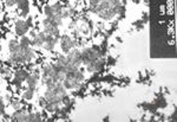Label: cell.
Instances as JSON below:
<instances>
[{
	"mask_svg": "<svg viewBox=\"0 0 177 122\" xmlns=\"http://www.w3.org/2000/svg\"><path fill=\"white\" fill-rule=\"evenodd\" d=\"M67 61H69L70 64H73V65L79 67V64L82 63V53H80L79 51H77V50L72 51L67 56Z\"/></svg>",
	"mask_w": 177,
	"mask_h": 122,
	"instance_id": "6da1fadb",
	"label": "cell"
},
{
	"mask_svg": "<svg viewBox=\"0 0 177 122\" xmlns=\"http://www.w3.org/2000/svg\"><path fill=\"white\" fill-rule=\"evenodd\" d=\"M60 44H61V49L64 52H69L71 47H73L76 45V42H73V40H71L70 37L67 36H63L61 39H60Z\"/></svg>",
	"mask_w": 177,
	"mask_h": 122,
	"instance_id": "7a4b0ae2",
	"label": "cell"
},
{
	"mask_svg": "<svg viewBox=\"0 0 177 122\" xmlns=\"http://www.w3.org/2000/svg\"><path fill=\"white\" fill-rule=\"evenodd\" d=\"M28 30V26L26 21H22V20H19L17 24H15V33L19 35V36H24L27 32Z\"/></svg>",
	"mask_w": 177,
	"mask_h": 122,
	"instance_id": "3957f363",
	"label": "cell"
},
{
	"mask_svg": "<svg viewBox=\"0 0 177 122\" xmlns=\"http://www.w3.org/2000/svg\"><path fill=\"white\" fill-rule=\"evenodd\" d=\"M17 4L19 6V9L21 10V15L26 17L28 13V0H17Z\"/></svg>",
	"mask_w": 177,
	"mask_h": 122,
	"instance_id": "277c9868",
	"label": "cell"
},
{
	"mask_svg": "<svg viewBox=\"0 0 177 122\" xmlns=\"http://www.w3.org/2000/svg\"><path fill=\"white\" fill-rule=\"evenodd\" d=\"M55 43H57V38H53V36L47 35L46 39H45V43L43 45L45 46V49H47V50H52L55 45Z\"/></svg>",
	"mask_w": 177,
	"mask_h": 122,
	"instance_id": "5b68a950",
	"label": "cell"
},
{
	"mask_svg": "<svg viewBox=\"0 0 177 122\" xmlns=\"http://www.w3.org/2000/svg\"><path fill=\"white\" fill-rule=\"evenodd\" d=\"M28 76H30V75L27 74L25 70H19V71H17V74H15V78L19 79L20 82H24V81H26Z\"/></svg>",
	"mask_w": 177,
	"mask_h": 122,
	"instance_id": "8992f818",
	"label": "cell"
},
{
	"mask_svg": "<svg viewBox=\"0 0 177 122\" xmlns=\"http://www.w3.org/2000/svg\"><path fill=\"white\" fill-rule=\"evenodd\" d=\"M20 49H21L20 47V44L17 43L15 40H11V42H10V51H11V53L20 51Z\"/></svg>",
	"mask_w": 177,
	"mask_h": 122,
	"instance_id": "52a82bcc",
	"label": "cell"
},
{
	"mask_svg": "<svg viewBox=\"0 0 177 122\" xmlns=\"http://www.w3.org/2000/svg\"><path fill=\"white\" fill-rule=\"evenodd\" d=\"M92 67H93L94 71H99V70H102L103 67H104V62H103L100 58H98V59H96V61L92 63Z\"/></svg>",
	"mask_w": 177,
	"mask_h": 122,
	"instance_id": "ba28073f",
	"label": "cell"
},
{
	"mask_svg": "<svg viewBox=\"0 0 177 122\" xmlns=\"http://www.w3.org/2000/svg\"><path fill=\"white\" fill-rule=\"evenodd\" d=\"M34 88H36V87H30V88H28V90H26L25 94H24V99H25V100H31L32 97H33Z\"/></svg>",
	"mask_w": 177,
	"mask_h": 122,
	"instance_id": "9c48e42d",
	"label": "cell"
},
{
	"mask_svg": "<svg viewBox=\"0 0 177 122\" xmlns=\"http://www.w3.org/2000/svg\"><path fill=\"white\" fill-rule=\"evenodd\" d=\"M37 81H38V76L37 75H33V76H28L27 79H26V82L28 83L30 87H36Z\"/></svg>",
	"mask_w": 177,
	"mask_h": 122,
	"instance_id": "30bf717a",
	"label": "cell"
},
{
	"mask_svg": "<svg viewBox=\"0 0 177 122\" xmlns=\"http://www.w3.org/2000/svg\"><path fill=\"white\" fill-rule=\"evenodd\" d=\"M57 64H60L63 67H66L69 64V61H67V57H64V56H59L58 57V62Z\"/></svg>",
	"mask_w": 177,
	"mask_h": 122,
	"instance_id": "8fae6325",
	"label": "cell"
},
{
	"mask_svg": "<svg viewBox=\"0 0 177 122\" xmlns=\"http://www.w3.org/2000/svg\"><path fill=\"white\" fill-rule=\"evenodd\" d=\"M19 44H20L21 47H26V46H30V45H31V40H30L27 37H22Z\"/></svg>",
	"mask_w": 177,
	"mask_h": 122,
	"instance_id": "7c38bea8",
	"label": "cell"
},
{
	"mask_svg": "<svg viewBox=\"0 0 177 122\" xmlns=\"http://www.w3.org/2000/svg\"><path fill=\"white\" fill-rule=\"evenodd\" d=\"M44 12H45V14L47 15V18H53L54 12H53V10H52V6H46Z\"/></svg>",
	"mask_w": 177,
	"mask_h": 122,
	"instance_id": "4fadbf2b",
	"label": "cell"
},
{
	"mask_svg": "<svg viewBox=\"0 0 177 122\" xmlns=\"http://www.w3.org/2000/svg\"><path fill=\"white\" fill-rule=\"evenodd\" d=\"M73 78L77 79L78 82H82V81L84 79V75H83V72H80L79 70H77L75 74H73Z\"/></svg>",
	"mask_w": 177,
	"mask_h": 122,
	"instance_id": "5bb4252c",
	"label": "cell"
},
{
	"mask_svg": "<svg viewBox=\"0 0 177 122\" xmlns=\"http://www.w3.org/2000/svg\"><path fill=\"white\" fill-rule=\"evenodd\" d=\"M39 103H40V105H42L43 108H45V107H46V104H47V100L45 99V97H42V99L39 100Z\"/></svg>",
	"mask_w": 177,
	"mask_h": 122,
	"instance_id": "9a60e30c",
	"label": "cell"
},
{
	"mask_svg": "<svg viewBox=\"0 0 177 122\" xmlns=\"http://www.w3.org/2000/svg\"><path fill=\"white\" fill-rule=\"evenodd\" d=\"M17 4V0H6V5L7 6H13Z\"/></svg>",
	"mask_w": 177,
	"mask_h": 122,
	"instance_id": "2e32d148",
	"label": "cell"
},
{
	"mask_svg": "<svg viewBox=\"0 0 177 122\" xmlns=\"http://www.w3.org/2000/svg\"><path fill=\"white\" fill-rule=\"evenodd\" d=\"M4 109H5V105H4L3 101L0 100V113H1V114H4Z\"/></svg>",
	"mask_w": 177,
	"mask_h": 122,
	"instance_id": "e0dca14e",
	"label": "cell"
},
{
	"mask_svg": "<svg viewBox=\"0 0 177 122\" xmlns=\"http://www.w3.org/2000/svg\"><path fill=\"white\" fill-rule=\"evenodd\" d=\"M12 105H13V108H14V109H19V108H20V104H19L18 102H13Z\"/></svg>",
	"mask_w": 177,
	"mask_h": 122,
	"instance_id": "ac0fdd59",
	"label": "cell"
},
{
	"mask_svg": "<svg viewBox=\"0 0 177 122\" xmlns=\"http://www.w3.org/2000/svg\"><path fill=\"white\" fill-rule=\"evenodd\" d=\"M26 24H27V26L30 27V26L32 25V18H28V19H27V21H26Z\"/></svg>",
	"mask_w": 177,
	"mask_h": 122,
	"instance_id": "d6986e66",
	"label": "cell"
},
{
	"mask_svg": "<svg viewBox=\"0 0 177 122\" xmlns=\"http://www.w3.org/2000/svg\"><path fill=\"white\" fill-rule=\"evenodd\" d=\"M0 115H1V113H0Z\"/></svg>",
	"mask_w": 177,
	"mask_h": 122,
	"instance_id": "ffe728a7",
	"label": "cell"
}]
</instances>
